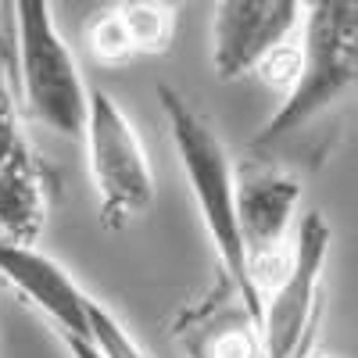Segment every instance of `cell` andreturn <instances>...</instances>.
I'll use <instances>...</instances> for the list:
<instances>
[{
	"mask_svg": "<svg viewBox=\"0 0 358 358\" xmlns=\"http://www.w3.org/2000/svg\"><path fill=\"white\" fill-rule=\"evenodd\" d=\"M358 90V0L305 4L301 69L280 108L251 140L255 151L283 143Z\"/></svg>",
	"mask_w": 358,
	"mask_h": 358,
	"instance_id": "2",
	"label": "cell"
},
{
	"mask_svg": "<svg viewBox=\"0 0 358 358\" xmlns=\"http://www.w3.org/2000/svg\"><path fill=\"white\" fill-rule=\"evenodd\" d=\"M172 337L187 358H265L258 319L226 280H219L208 297L179 312Z\"/></svg>",
	"mask_w": 358,
	"mask_h": 358,
	"instance_id": "9",
	"label": "cell"
},
{
	"mask_svg": "<svg viewBox=\"0 0 358 358\" xmlns=\"http://www.w3.org/2000/svg\"><path fill=\"white\" fill-rule=\"evenodd\" d=\"M86 165L94 176L101 219L111 229H122L143 215L155 201V172L147 162L136 126L104 90L90 94V115L83 129Z\"/></svg>",
	"mask_w": 358,
	"mask_h": 358,
	"instance_id": "5",
	"label": "cell"
},
{
	"mask_svg": "<svg viewBox=\"0 0 358 358\" xmlns=\"http://www.w3.org/2000/svg\"><path fill=\"white\" fill-rule=\"evenodd\" d=\"M297 0H222L212 18V69L222 83L258 72L273 50L301 33Z\"/></svg>",
	"mask_w": 358,
	"mask_h": 358,
	"instance_id": "7",
	"label": "cell"
},
{
	"mask_svg": "<svg viewBox=\"0 0 358 358\" xmlns=\"http://www.w3.org/2000/svg\"><path fill=\"white\" fill-rule=\"evenodd\" d=\"M305 358H326V355H305Z\"/></svg>",
	"mask_w": 358,
	"mask_h": 358,
	"instance_id": "16",
	"label": "cell"
},
{
	"mask_svg": "<svg viewBox=\"0 0 358 358\" xmlns=\"http://www.w3.org/2000/svg\"><path fill=\"white\" fill-rule=\"evenodd\" d=\"M118 18L126 25V36L133 43V54H162L176 33V15L169 4H147V0H129L115 4Z\"/></svg>",
	"mask_w": 358,
	"mask_h": 358,
	"instance_id": "11",
	"label": "cell"
},
{
	"mask_svg": "<svg viewBox=\"0 0 358 358\" xmlns=\"http://www.w3.org/2000/svg\"><path fill=\"white\" fill-rule=\"evenodd\" d=\"M90 50H94V57L104 62V65H126V62L136 57L133 43L126 36V25H122V18H118L115 8H104L94 18V25H90Z\"/></svg>",
	"mask_w": 358,
	"mask_h": 358,
	"instance_id": "13",
	"label": "cell"
},
{
	"mask_svg": "<svg viewBox=\"0 0 358 358\" xmlns=\"http://www.w3.org/2000/svg\"><path fill=\"white\" fill-rule=\"evenodd\" d=\"M0 280H4L22 301L43 312L62 337H90V297L72 273L43 255L40 248H15L0 244Z\"/></svg>",
	"mask_w": 358,
	"mask_h": 358,
	"instance_id": "8",
	"label": "cell"
},
{
	"mask_svg": "<svg viewBox=\"0 0 358 358\" xmlns=\"http://www.w3.org/2000/svg\"><path fill=\"white\" fill-rule=\"evenodd\" d=\"M158 101H162V115L172 133L176 158L183 165L190 197L197 204V215L219 255L222 280L241 294L248 312L262 322V297L255 290L248 251L241 241V226H236V169L226 155V143L219 140L212 122L183 94H176L172 86H165V83L158 86Z\"/></svg>",
	"mask_w": 358,
	"mask_h": 358,
	"instance_id": "1",
	"label": "cell"
},
{
	"mask_svg": "<svg viewBox=\"0 0 358 358\" xmlns=\"http://www.w3.org/2000/svg\"><path fill=\"white\" fill-rule=\"evenodd\" d=\"M297 204H301L297 176L258 162L236 169V226H241L251 280L262 301L287 268L290 241L297 229Z\"/></svg>",
	"mask_w": 358,
	"mask_h": 358,
	"instance_id": "6",
	"label": "cell"
},
{
	"mask_svg": "<svg viewBox=\"0 0 358 358\" xmlns=\"http://www.w3.org/2000/svg\"><path fill=\"white\" fill-rule=\"evenodd\" d=\"M15 97L33 122L57 136L83 140L90 115V90L83 83L72 47L62 40L47 0L15 4Z\"/></svg>",
	"mask_w": 358,
	"mask_h": 358,
	"instance_id": "3",
	"label": "cell"
},
{
	"mask_svg": "<svg viewBox=\"0 0 358 358\" xmlns=\"http://www.w3.org/2000/svg\"><path fill=\"white\" fill-rule=\"evenodd\" d=\"M62 341H65V348H69L72 358H101L94 348H90V341H79V337H62Z\"/></svg>",
	"mask_w": 358,
	"mask_h": 358,
	"instance_id": "15",
	"label": "cell"
},
{
	"mask_svg": "<svg viewBox=\"0 0 358 358\" xmlns=\"http://www.w3.org/2000/svg\"><path fill=\"white\" fill-rule=\"evenodd\" d=\"M334 229L322 212H305L294 229L283 276L262 301V351L265 358H305L319 319L322 276L330 262Z\"/></svg>",
	"mask_w": 358,
	"mask_h": 358,
	"instance_id": "4",
	"label": "cell"
},
{
	"mask_svg": "<svg viewBox=\"0 0 358 358\" xmlns=\"http://www.w3.org/2000/svg\"><path fill=\"white\" fill-rule=\"evenodd\" d=\"M22 143H25V136H22V126H18L15 83H11V72L0 65V165H4Z\"/></svg>",
	"mask_w": 358,
	"mask_h": 358,
	"instance_id": "14",
	"label": "cell"
},
{
	"mask_svg": "<svg viewBox=\"0 0 358 358\" xmlns=\"http://www.w3.org/2000/svg\"><path fill=\"white\" fill-rule=\"evenodd\" d=\"M86 341L101 358H147L140 344L133 341V334L122 326V319H115L97 297L90 301V337Z\"/></svg>",
	"mask_w": 358,
	"mask_h": 358,
	"instance_id": "12",
	"label": "cell"
},
{
	"mask_svg": "<svg viewBox=\"0 0 358 358\" xmlns=\"http://www.w3.org/2000/svg\"><path fill=\"white\" fill-rule=\"evenodd\" d=\"M54 208V179L33 143H22L18 151L0 165V244L36 248L47 233Z\"/></svg>",
	"mask_w": 358,
	"mask_h": 358,
	"instance_id": "10",
	"label": "cell"
}]
</instances>
